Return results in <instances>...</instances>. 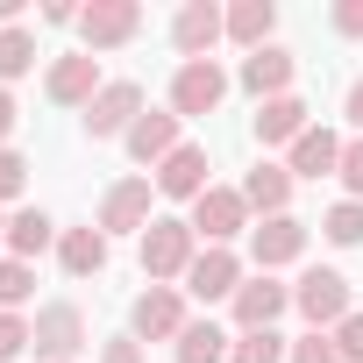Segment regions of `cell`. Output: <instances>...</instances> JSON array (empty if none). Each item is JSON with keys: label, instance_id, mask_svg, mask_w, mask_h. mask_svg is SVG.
Returning a JSON list of instances; mask_svg holds the SVG:
<instances>
[{"label": "cell", "instance_id": "cell-32", "mask_svg": "<svg viewBox=\"0 0 363 363\" xmlns=\"http://www.w3.org/2000/svg\"><path fill=\"white\" fill-rule=\"evenodd\" d=\"M335 178L349 186V200H363V135H356V143H342V171H335Z\"/></svg>", "mask_w": 363, "mask_h": 363}, {"label": "cell", "instance_id": "cell-8", "mask_svg": "<svg viewBox=\"0 0 363 363\" xmlns=\"http://www.w3.org/2000/svg\"><path fill=\"white\" fill-rule=\"evenodd\" d=\"M135 29H143V8H135V0H93V8H79V36H86L93 57H100V50H121Z\"/></svg>", "mask_w": 363, "mask_h": 363}, {"label": "cell", "instance_id": "cell-11", "mask_svg": "<svg viewBox=\"0 0 363 363\" xmlns=\"http://www.w3.org/2000/svg\"><path fill=\"white\" fill-rule=\"evenodd\" d=\"M100 86H107V79H100V57H93V50L57 57V65H50V79H43V93H50L57 107H93V100H100Z\"/></svg>", "mask_w": 363, "mask_h": 363}, {"label": "cell", "instance_id": "cell-10", "mask_svg": "<svg viewBox=\"0 0 363 363\" xmlns=\"http://www.w3.org/2000/svg\"><path fill=\"white\" fill-rule=\"evenodd\" d=\"M228 36V8H214V0H186L178 8V22H171V43H178V57H207L214 43Z\"/></svg>", "mask_w": 363, "mask_h": 363}, {"label": "cell", "instance_id": "cell-33", "mask_svg": "<svg viewBox=\"0 0 363 363\" xmlns=\"http://www.w3.org/2000/svg\"><path fill=\"white\" fill-rule=\"evenodd\" d=\"M335 349H342V363H363V313H349L335 328Z\"/></svg>", "mask_w": 363, "mask_h": 363}, {"label": "cell", "instance_id": "cell-35", "mask_svg": "<svg viewBox=\"0 0 363 363\" xmlns=\"http://www.w3.org/2000/svg\"><path fill=\"white\" fill-rule=\"evenodd\" d=\"M335 29L342 36H363V0H335Z\"/></svg>", "mask_w": 363, "mask_h": 363}, {"label": "cell", "instance_id": "cell-17", "mask_svg": "<svg viewBox=\"0 0 363 363\" xmlns=\"http://www.w3.org/2000/svg\"><path fill=\"white\" fill-rule=\"evenodd\" d=\"M121 143H128V157H135V164H150V171H157V164L178 150V114H171V107H164V114H150V107H143V121H135Z\"/></svg>", "mask_w": 363, "mask_h": 363}, {"label": "cell", "instance_id": "cell-26", "mask_svg": "<svg viewBox=\"0 0 363 363\" xmlns=\"http://www.w3.org/2000/svg\"><path fill=\"white\" fill-rule=\"evenodd\" d=\"M292 349H285V335L278 328H257V335H235V349H228V363H285Z\"/></svg>", "mask_w": 363, "mask_h": 363}, {"label": "cell", "instance_id": "cell-4", "mask_svg": "<svg viewBox=\"0 0 363 363\" xmlns=\"http://www.w3.org/2000/svg\"><path fill=\"white\" fill-rule=\"evenodd\" d=\"M292 306L313 320V335H320V328H342V320L356 313V306H349V278H342V271H328V264H313V271L292 285Z\"/></svg>", "mask_w": 363, "mask_h": 363}, {"label": "cell", "instance_id": "cell-14", "mask_svg": "<svg viewBox=\"0 0 363 363\" xmlns=\"http://www.w3.org/2000/svg\"><path fill=\"white\" fill-rule=\"evenodd\" d=\"M285 306H292V285H278L271 271H257V278H242V292H235V328L257 335V328H271Z\"/></svg>", "mask_w": 363, "mask_h": 363}, {"label": "cell", "instance_id": "cell-16", "mask_svg": "<svg viewBox=\"0 0 363 363\" xmlns=\"http://www.w3.org/2000/svg\"><path fill=\"white\" fill-rule=\"evenodd\" d=\"M157 193H164V200H200V193H207V150H200V143H178V150L157 164Z\"/></svg>", "mask_w": 363, "mask_h": 363}, {"label": "cell", "instance_id": "cell-23", "mask_svg": "<svg viewBox=\"0 0 363 363\" xmlns=\"http://www.w3.org/2000/svg\"><path fill=\"white\" fill-rule=\"evenodd\" d=\"M271 29H278V8H271V0H235V8H228V36H235L242 50H264Z\"/></svg>", "mask_w": 363, "mask_h": 363}, {"label": "cell", "instance_id": "cell-27", "mask_svg": "<svg viewBox=\"0 0 363 363\" xmlns=\"http://www.w3.org/2000/svg\"><path fill=\"white\" fill-rule=\"evenodd\" d=\"M29 65H36V36H29V29H0V86L22 79Z\"/></svg>", "mask_w": 363, "mask_h": 363}, {"label": "cell", "instance_id": "cell-20", "mask_svg": "<svg viewBox=\"0 0 363 363\" xmlns=\"http://www.w3.org/2000/svg\"><path fill=\"white\" fill-rule=\"evenodd\" d=\"M57 264H65V278H100L107 271V235L100 228H65L57 235Z\"/></svg>", "mask_w": 363, "mask_h": 363}, {"label": "cell", "instance_id": "cell-3", "mask_svg": "<svg viewBox=\"0 0 363 363\" xmlns=\"http://www.w3.org/2000/svg\"><path fill=\"white\" fill-rule=\"evenodd\" d=\"M221 100H228V72H221L214 57H193V65L171 72V114H178V121H200V114H214Z\"/></svg>", "mask_w": 363, "mask_h": 363}, {"label": "cell", "instance_id": "cell-31", "mask_svg": "<svg viewBox=\"0 0 363 363\" xmlns=\"http://www.w3.org/2000/svg\"><path fill=\"white\" fill-rule=\"evenodd\" d=\"M22 349H29V320L22 313H0V363H15Z\"/></svg>", "mask_w": 363, "mask_h": 363}, {"label": "cell", "instance_id": "cell-1", "mask_svg": "<svg viewBox=\"0 0 363 363\" xmlns=\"http://www.w3.org/2000/svg\"><path fill=\"white\" fill-rule=\"evenodd\" d=\"M200 235H193V221H150L143 228V271H150V285H171V278H186L193 271V250Z\"/></svg>", "mask_w": 363, "mask_h": 363}, {"label": "cell", "instance_id": "cell-5", "mask_svg": "<svg viewBox=\"0 0 363 363\" xmlns=\"http://www.w3.org/2000/svg\"><path fill=\"white\" fill-rule=\"evenodd\" d=\"M29 349H36V356H50V363H72V356L86 349V313H79L72 299L36 306V320H29Z\"/></svg>", "mask_w": 363, "mask_h": 363}, {"label": "cell", "instance_id": "cell-18", "mask_svg": "<svg viewBox=\"0 0 363 363\" xmlns=\"http://www.w3.org/2000/svg\"><path fill=\"white\" fill-rule=\"evenodd\" d=\"M306 114H313V107H306L299 93H278V100H264V107H257V143H299V135L313 128Z\"/></svg>", "mask_w": 363, "mask_h": 363}, {"label": "cell", "instance_id": "cell-36", "mask_svg": "<svg viewBox=\"0 0 363 363\" xmlns=\"http://www.w3.org/2000/svg\"><path fill=\"white\" fill-rule=\"evenodd\" d=\"M8 135H15V93L0 86V150H8Z\"/></svg>", "mask_w": 363, "mask_h": 363}, {"label": "cell", "instance_id": "cell-38", "mask_svg": "<svg viewBox=\"0 0 363 363\" xmlns=\"http://www.w3.org/2000/svg\"><path fill=\"white\" fill-rule=\"evenodd\" d=\"M0 242H8V214H0Z\"/></svg>", "mask_w": 363, "mask_h": 363}, {"label": "cell", "instance_id": "cell-30", "mask_svg": "<svg viewBox=\"0 0 363 363\" xmlns=\"http://www.w3.org/2000/svg\"><path fill=\"white\" fill-rule=\"evenodd\" d=\"M22 186H29V157L22 150H0V200H15Z\"/></svg>", "mask_w": 363, "mask_h": 363}, {"label": "cell", "instance_id": "cell-15", "mask_svg": "<svg viewBox=\"0 0 363 363\" xmlns=\"http://www.w3.org/2000/svg\"><path fill=\"white\" fill-rule=\"evenodd\" d=\"M292 72H299V57H292L285 43H264V50H250V57H242V86L257 93V107H264V100H278V93H292Z\"/></svg>", "mask_w": 363, "mask_h": 363}, {"label": "cell", "instance_id": "cell-34", "mask_svg": "<svg viewBox=\"0 0 363 363\" xmlns=\"http://www.w3.org/2000/svg\"><path fill=\"white\" fill-rule=\"evenodd\" d=\"M100 363H143V342H135V335H114V342L100 349Z\"/></svg>", "mask_w": 363, "mask_h": 363}, {"label": "cell", "instance_id": "cell-28", "mask_svg": "<svg viewBox=\"0 0 363 363\" xmlns=\"http://www.w3.org/2000/svg\"><path fill=\"white\" fill-rule=\"evenodd\" d=\"M29 292H36V264H22V257H0V313H15Z\"/></svg>", "mask_w": 363, "mask_h": 363}, {"label": "cell", "instance_id": "cell-29", "mask_svg": "<svg viewBox=\"0 0 363 363\" xmlns=\"http://www.w3.org/2000/svg\"><path fill=\"white\" fill-rule=\"evenodd\" d=\"M285 363H342V349H335V335H299Z\"/></svg>", "mask_w": 363, "mask_h": 363}, {"label": "cell", "instance_id": "cell-19", "mask_svg": "<svg viewBox=\"0 0 363 363\" xmlns=\"http://www.w3.org/2000/svg\"><path fill=\"white\" fill-rule=\"evenodd\" d=\"M342 171V135L335 128H306L292 143V178H335Z\"/></svg>", "mask_w": 363, "mask_h": 363}, {"label": "cell", "instance_id": "cell-21", "mask_svg": "<svg viewBox=\"0 0 363 363\" xmlns=\"http://www.w3.org/2000/svg\"><path fill=\"white\" fill-rule=\"evenodd\" d=\"M242 200H250V214H285V200H292V164H257L250 178H242Z\"/></svg>", "mask_w": 363, "mask_h": 363}, {"label": "cell", "instance_id": "cell-7", "mask_svg": "<svg viewBox=\"0 0 363 363\" xmlns=\"http://www.w3.org/2000/svg\"><path fill=\"white\" fill-rule=\"evenodd\" d=\"M135 121H143V86H135V79H107V86H100V100L86 107V135H93V143L128 135Z\"/></svg>", "mask_w": 363, "mask_h": 363}, {"label": "cell", "instance_id": "cell-37", "mask_svg": "<svg viewBox=\"0 0 363 363\" xmlns=\"http://www.w3.org/2000/svg\"><path fill=\"white\" fill-rule=\"evenodd\" d=\"M342 114H349V128H363V79L349 86V100H342Z\"/></svg>", "mask_w": 363, "mask_h": 363}, {"label": "cell", "instance_id": "cell-2", "mask_svg": "<svg viewBox=\"0 0 363 363\" xmlns=\"http://www.w3.org/2000/svg\"><path fill=\"white\" fill-rule=\"evenodd\" d=\"M242 228H250V200H242V186H207V193L193 200V235H200L207 250H228Z\"/></svg>", "mask_w": 363, "mask_h": 363}, {"label": "cell", "instance_id": "cell-6", "mask_svg": "<svg viewBox=\"0 0 363 363\" xmlns=\"http://www.w3.org/2000/svg\"><path fill=\"white\" fill-rule=\"evenodd\" d=\"M150 200H157V178H114L107 200H100V235H143L157 221Z\"/></svg>", "mask_w": 363, "mask_h": 363}, {"label": "cell", "instance_id": "cell-22", "mask_svg": "<svg viewBox=\"0 0 363 363\" xmlns=\"http://www.w3.org/2000/svg\"><path fill=\"white\" fill-rule=\"evenodd\" d=\"M50 242H57V221H50L43 207H22V214H8V257L36 264V257H43Z\"/></svg>", "mask_w": 363, "mask_h": 363}, {"label": "cell", "instance_id": "cell-12", "mask_svg": "<svg viewBox=\"0 0 363 363\" xmlns=\"http://www.w3.org/2000/svg\"><path fill=\"white\" fill-rule=\"evenodd\" d=\"M250 257H257V271L299 264V257H306V221H292V214H271V221H257V228H250Z\"/></svg>", "mask_w": 363, "mask_h": 363}, {"label": "cell", "instance_id": "cell-24", "mask_svg": "<svg viewBox=\"0 0 363 363\" xmlns=\"http://www.w3.org/2000/svg\"><path fill=\"white\" fill-rule=\"evenodd\" d=\"M171 349H178V363H228V349H235V342H228L214 320H186V335H178Z\"/></svg>", "mask_w": 363, "mask_h": 363}, {"label": "cell", "instance_id": "cell-25", "mask_svg": "<svg viewBox=\"0 0 363 363\" xmlns=\"http://www.w3.org/2000/svg\"><path fill=\"white\" fill-rule=\"evenodd\" d=\"M320 235H328L335 250H356V242H363V200H335V207L320 214Z\"/></svg>", "mask_w": 363, "mask_h": 363}, {"label": "cell", "instance_id": "cell-9", "mask_svg": "<svg viewBox=\"0 0 363 363\" xmlns=\"http://www.w3.org/2000/svg\"><path fill=\"white\" fill-rule=\"evenodd\" d=\"M128 328H135V342H178L186 335V299H178V285H150L135 299Z\"/></svg>", "mask_w": 363, "mask_h": 363}, {"label": "cell", "instance_id": "cell-13", "mask_svg": "<svg viewBox=\"0 0 363 363\" xmlns=\"http://www.w3.org/2000/svg\"><path fill=\"white\" fill-rule=\"evenodd\" d=\"M186 292H193L200 306L235 299V292H242V257H235V250H200L193 271H186Z\"/></svg>", "mask_w": 363, "mask_h": 363}]
</instances>
